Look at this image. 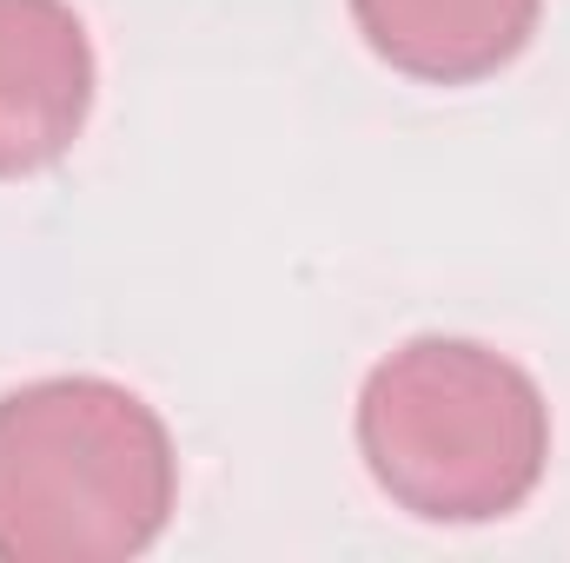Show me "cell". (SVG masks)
<instances>
[{"instance_id": "cell-1", "label": "cell", "mask_w": 570, "mask_h": 563, "mask_svg": "<svg viewBox=\"0 0 570 563\" xmlns=\"http://www.w3.org/2000/svg\"><path fill=\"white\" fill-rule=\"evenodd\" d=\"M173 497V431L140 392L73 372L0 398V563H127Z\"/></svg>"}, {"instance_id": "cell-2", "label": "cell", "mask_w": 570, "mask_h": 563, "mask_svg": "<svg viewBox=\"0 0 570 563\" xmlns=\"http://www.w3.org/2000/svg\"><path fill=\"white\" fill-rule=\"evenodd\" d=\"M358 457L425 524H498L544 484L551 405L518 358L478 338H405L365 372Z\"/></svg>"}, {"instance_id": "cell-3", "label": "cell", "mask_w": 570, "mask_h": 563, "mask_svg": "<svg viewBox=\"0 0 570 563\" xmlns=\"http://www.w3.org/2000/svg\"><path fill=\"white\" fill-rule=\"evenodd\" d=\"M94 40L67 0H0V179L67 159L94 113Z\"/></svg>"}, {"instance_id": "cell-4", "label": "cell", "mask_w": 570, "mask_h": 563, "mask_svg": "<svg viewBox=\"0 0 570 563\" xmlns=\"http://www.w3.org/2000/svg\"><path fill=\"white\" fill-rule=\"evenodd\" d=\"M544 0H352L365 47L425 87H471L511 67L538 33Z\"/></svg>"}]
</instances>
